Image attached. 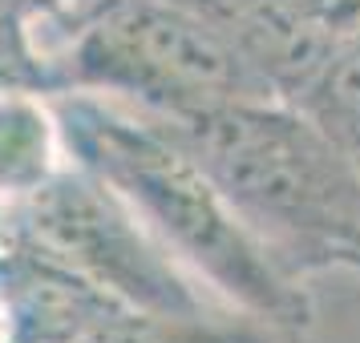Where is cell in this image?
I'll list each match as a JSON object with an SVG mask.
<instances>
[{"label":"cell","mask_w":360,"mask_h":343,"mask_svg":"<svg viewBox=\"0 0 360 343\" xmlns=\"http://www.w3.org/2000/svg\"><path fill=\"white\" fill-rule=\"evenodd\" d=\"M53 109L69 158L94 170L211 299L308 335L316 315L308 283L292 278L267 255L174 133L77 89L53 93Z\"/></svg>","instance_id":"1"},{"label":"cell","mask_w":360,"mask_h":343,"mask_svg":"<svg viewBox=\"0 0 360 343\" xmlns=\"http://www.w3.org/2000/svg\"><path fill=\"white\" fill-rule=\"evenodd\" d=\"M158 126L186 146L292 278L360 275V170L292 101H231Z\"/></svg>","instance_id":"2"},{"label":"cell","mask_w":360,"mask_h":343,"mask_svg":"<svg viewBox=\"0 0 360 343\" xmlns=\"http://www.w3.org/2000/svg\"><path fill=\"white\" fill-rule=\"evenodd\" d=\"M61 93H98L154 121L276 97L243 53L186 0H101L49 49Z\"/></svg>","instance_id":"3"},{"label":"cell","mask_w":360,"mask_h":343,"mask_svg":"<svg viewBox=\"0 0 360 343\" xmlns=\"http://www.w3.org/2000/svg\"><path fill=\"white\" fill-rule=\"evenodd\" d=\"M0 227L8 243L65 267L114 303L146 311L223 307L166 255L138 214L73 158L20 206L0 210Z\"/></svg>","instance_id":"4"},{"label":"cell","mask_w":360,"mask_h":343,"mask_svg":"<svg viewBox=\"0 0 360 343\" xmlns=\"http://www.w3.org/2000/svg\"><path fill=\"white\" fill-rule=\"evenodd\" d=\"M73 343H308V335L231 307L146 311L110 303Z\"/></svg>","instance_id":"5"},{"label":"cell","mask_w":360,"mask_h":343,"mask_svg":"<svg viewBox=\"0 0 360 343\" xmlns=\"http://www.w3.org/2000/svg\"><path fill=\"white\" fill-rule=\"evenodd\" d=\"M65 162L69 149L53 97L0 89V210L37 194Z\"/></svg>","instance_id":"6"},{"label":"cell","mask_w":360,"mask_h":343,"mask_svg":"<svg viewBox=\"0 0 360 343\" xmlns=\"http://www.w3.org/2000/svg\"><path fill=\"white\" fill-rule=\"evenodd\" d=\"M292 105L332 146L360 162V33L336 41L320 57L311 77L295 89Z\"/></svg>","instance_id":"7"},{"label":"cell","mask_w":360,"mask_h":343,"mask_svg":"<svg viewBox=\"0 0 360 343\" xmlns=\"http://www.w3.org/2000/svg\"><path fill=\"white\" fill-rule=\"evenodd\" d=\"M0 89H25L45 97L61 93V77L37 36V20L25 0H0Z\"/></svg>","instance_id":"8"},{"label":"cell","mask_w":360,"mask_h":343,"mask_svg":"<svg viewBox=\"0 0 360 343\" xmlns=\"http://www.w3.org/2000/svg\"><path fill=\"white\" fill-rule=\"evenodd\" d=\"M295 17L320 33L328 45L360 33V0H283Z\"/></svg>","instance_id":"9"},{"label":"cell","mask_w":360,"mask_h":343,"mask_svg":"<svg viewBox=\"0 0 360 343\" xmlns=\"http://www.w3.org/2000/svg\"><path fill=\"white\" fill-rule=\"evenodd\" d=\"M98 4L101 0H25V8L33 13L37 29H41V25H53L57 33L73 29V25H77L82 17H89Z\"/></svg>","instance_id":"10"},{"label":"cell","mask_w":360,"mask_h":343,"mask_svg":"<svg viewBox=\"0 0 360 343\" xmlns=\"http://www.w3.org/2000/svg\"><path fill=\"white\" fill-rule=\"evenodd\" d=\"M356 170H360V162H356Z\"/></svg>","instance_id":"11"}]
</instances>
